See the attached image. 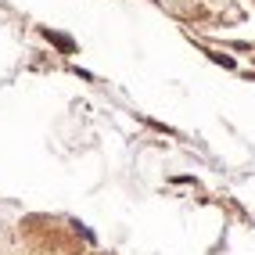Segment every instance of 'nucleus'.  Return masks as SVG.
Listing matches in <instances>:
<instances>
[{
  "mask_svg": "<svg viewBox=\"0 0 255 255\" xmlns=\"http://www.w3.org/2000/svg\"><path fill=\"white\" fill-rule=\"evenodd\" d=\"M94 237L83 223L50 212L0 216V255H90Z\"/></svg>",
  "mask_w": 255,
  "mask_h": 255,
  "instance_id": "1",
  "label": "nucleus"
},
{
  "mask_svg": "<svg viewBox=\"0 0 255 255\" xmlns=\"http://www.w3.org/2000/svg\"><path fill=\"white\" fill-rule=\"evenodd\" d=\"M90 255H108V252H97V248H94V252H90Z\"/></svg>",
  "mask_w": 255,
  "mask_h": 255,
  "instance_id": "2",
  "label": "nucleus"
}]
</instances>
